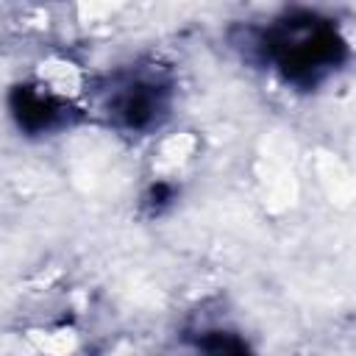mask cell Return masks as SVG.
Masks as SVG:
<instances>
[{
	"instance_id": "4",
	"label": "cell",
	"mask_w": 356,
	"mask_h": 356,
	"mask_svg": "<svg viewBox=\"0 0 356 356\" xmlns=\"http://www.w3.org/2000/svg\"><path fill=\"white\" fill-rule=\"evenodd\" d=\"M172 200H175V186L167 184V181H159V184H150L147 186V192L142 197V206H145L147 214L159 217L167 206H172Z\"/></svg>"
},
{
	"instance_id": "1",
	"label": "cell",
	"mask_w": 356,
	"mask_h": 356,
	"mask_svg": "<svg viewBox=\"0 0 356 356\" xmlns=\"http://www.w3.org/2000/svg\"><path fill=\"white\" fill-rule=\"evenodd\" d=\"M256 56L286 83L314 89L348 58L339 28L314 11H289L253 33Z\"/></svg>"
},
{
	"instance_id": "2",
	"label": "cell",
	"mask_w": 356,
	"mask_h": 356,
	"mask_svg": "<svg viewBox=\"0 0 356 356\" xmlns=\"http://www.w3.org/2000/svg\"><path fill=\"white\" fill-rule=\"evenodd\" d=\"M100 108L117 131L150 134L170 117L172 83L156 67L117 70L100 89Z\"/></svg>"
},
{
	"instance_id": "3",
	"label": "cell",
	"mask_w": 356,
	"mask_h": 356,
	"mask_svg": "<svg viewBox=\"0 0 356 356\" xmlns=\"http://www.w3.org/2000/svg\"><path fill=\"white\" fill-rule=\"evenodd\" d=\"M8 111L17 128L28 136H44L61 131L64 125L72 122L75 114V108L67 100L33 83H17L8 92Z\"/></svg>"
}]
</instances>
